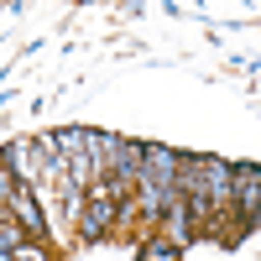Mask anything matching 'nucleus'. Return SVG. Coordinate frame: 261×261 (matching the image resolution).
Masks as SVG:
<instances>
[{"label":"nucleus","instance_id":"nucleus-1","mask_svg":"<svg viewBox=\"0 0 261 261\" xmlns=\"http://www.w3.org/2000/svg\"><path fill=\"white\" fill-rule=\"evenodd\" d=\"M235 199L246 214H261V167H235Z\"/></svg>","mask_w":261,"mask_h":261}]
</instances>
